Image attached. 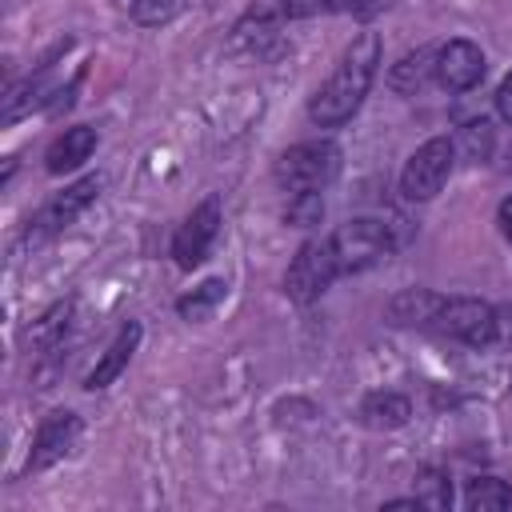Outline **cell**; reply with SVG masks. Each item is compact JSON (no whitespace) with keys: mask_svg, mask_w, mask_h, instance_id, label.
Masks as SVG:
<instances>
[{"mask_svg":"<svg viewBox=\"0 0 512 512\" xmlns=\"http://www.w3.org/2000/svg\"><path fill=\"white\" fill-rule=\"evenodd\" d=\"M100 176H84V180H76L68 192H60L56 200H48L44 208H40V216H36V224L44 228V232H60V228H68L92 200H96V192H100Z\"/></svg>","mask_w":512,"mask_h":512,"instance_id":"obj_10","label":"cell"},{"mask_svg":"<svg viewBox=\"0 0 512 512\" xmlns=\"http://www.w3.org/2000/svg\"><path fill=\"white\" fill-rule=\"evenodd\" d=\"M496 220H500V232L512 240V196H508V200H500V212H496Z\"/></svg>","mask_w":512,"mask_h":512,"instance_id":"obj_25","label":"cell"},{"mask_svg":"<svg viewBox=\"0 0 512 512\" xmlns=\"http://www.w3.org/2000/svg\"><path fill=\"white\" fill-rule=\"evenodd\" d=\"M96 148V128L88 124H76V128H64V136L52 140L48 148V172H72L80 168Z\"/></svg>","mask_w":512,"mask_h":512,"instance_id":"obj_12","label":"cell"},{"mask_svg":"<svg viewBox=\"0 0 512 512\" xmlns=\"http://www.w3.org/2000/svg\"><path fill=\"white\" fill-rule=\"evenodd\" d=\"M464 504L472 512H500V508L512 504V488L504 480H496V476H476L468 484V492H464Z\"/></svg>","mask_w":512,"mask_h":512,"instance_id":"obj_16","label":"cell"},{"mask_svg":"<svg viewBox=\"0 0 512 512\" xmlns=\"http://www.w3.org/2000/svg\"><path fill=\"white\" fill-rule=\"evenodd\" d=\"M120 4H128V0H120ZM132 4H136V0H132Z\"/></svg>","mask_w":512,"mask_h":512,"instance_id":"obj_26","label":"cell"},{"mask_svg":"<svg viewBox=\"0 0 512 512\" xmlns=\"http://www.w3.org/2000/svg\"><path fill=\"white\" fill-rule=\"evenodd\" d=\"M436 80L448 92H468L484 80V52L472 40H448L436 48Z\"/></svg>","mask_w":512,"mask_h":512,"instance_id":"obj_8","label":"cell"},{"mask_svg":"<svg viewBox=\"0 0 512 512\" xmlns=\"http://www.w3.org/2000/svg\"><path fill=\"white\" fill-rule=\"evenodd\" d=\"M496 112H500V120L504 124H512V72L500 80V88H496Z\"/></svg>","mask_w":512,"mask_h":512,"instance_id":"obj_23","label":"cell"},{"mask_svg":"<svg viewBox=\"0 0 512 512\" xmlns=\"http://www.w3.org/2000/svg\"><path fill=\"white\" fill-rule=\"evenodd\" d=\"M464 144H468V152H472L476 160H484L488 148H492V124H488V120H472V124H464Z\"/></svg>","mask_w":512,"mask_h":512,"instance_id":"obj_22","label":"cell"},{"mask_svg":"<svg viewBox=\"0 0 512 512\" xmlns=\"http://www.w3.org/2000/svg\"><path fill=\"white\" fill-rule=\"evenodd\" d=\"M136 344H140V324L136 320H128L120 332H116V340L108 344V352L100 356V364L88 372V380H84V388H108L124 368H128V360H132V352H136Z\"/></svg>","mask_w":512,"mask_h":512,"instance_id":"obj_11","label":"cell"},{"mask_svg":"<svg viewBox=\"0 0 512 512\" xmlns=\"http://www.w3.org/2000/svg\"><path fill=\"white\" fill-rule=\"evenodd\" d=\"M440 296H432V292H404V296H396L392 304H388V316L396 320V324H428V320H436V312H440Z\"/></svg>","mask_w":512,"mask_h":512,"instance_id":"obj_15","label":"cell"},{"mask_svg":"<svg viewBox=\"0 0 512 512\" xmlns=\"http://www.w3.org/2000/svg\"><path fill=\"white\" fill-rule=\"evenodd\" d=\"M332 248H336L340 272H364L380 256H388L392 236H388V224L380 220H348L332 232Z\"/></svg>","mask_w":512,"mask_h":512,"instance_id":"obj_5","label":"cell"},{"mask_svg":"<svg viewBox=\"0 0 512 512\" xmlns=\"http://www.w3.org/2000/svg\"><path fill=\"white\" fill-rule=\"evenodd\" d=\"M376 64H380V36L376 32H360L352 36V44L344 48L340 64L332 68V76L316 88L312 104H308V116L320 124V128H336L344 124L368 96L372 80H376Z\"/></svg>","mask_w":512,"mask_h":512,"instance_id":"obj_1","label":"cell"},{"mask_svg":"<svg viewBox=\"0 0 512 512\" xmlns=\"http://www.w3.org/2000/svg\"><path fill=\"white\" fill-rule=\"evenodd\" d=\"M320 216H324V200H320V192H292L288 212H284L288 224L308 228V224H320Z\"/></svg>","mask_w":512,"mask_h":512,"instance_id":"obj_19","label":"cell"},{"mask_svg":"<svg viewBox=\"0 0 512 512\" xmlns=\"http://www.w3.org/2000/svg\"><path fill=\"white\" fill-rule=\"evenodd\" d=\"M76 436H80L76 412H52V416L36 428V440H32V452H28V472H40V468L64 460L68 448L76 444Z\"/></svg>","mask_w":512,"mask_h":512,"instance_id":"obj_9","label":"cell"},{"mask_svg":"<svg viewBox=\"0 0 512 512\" xmlns=\"http://www.w3.org/2000/svg\"><path fill=\"white\" fill-rule=\"evenodd\" d=\"M436 328L460 344H472V348H484L496 340V308L484 304V300H472V296H456V300H444L440 312H436Z\"/></svg>","mask_w":512,"mask_h":512,"instance_id":"obj_6","label":"cell"},{"mask_svg":"<svg viewBox=\"0 0 512 512\" xmlns=\"http://www.w3.org/2000/svg\"><path fill=\"white\" fill-rule=\"evenodd\" d=\"M452 156H456V148H452L448 136L424 140V144L408 156V164H404V172H400V192H404L408 200H432V196L444 188L448 172H452Z\"/></svg>","mask_w":512,"mask_h":512,"instance_id":"obj_4","label":"cell"},{"mask_svg":"<svg viewBox=\"0 0 512 512\" xmlns=\"http://www.w3.org/2000/svg\"><path fill=\"white\" fill-rule=\"evenodd\" d=\"M180 8H184V0H136V4H132V16H136L140 24H164V20H172Z\"/></svg>","mask_w":512,"mask_h":512,"instance_id":"obj_21","label":"cell"},{"mask_svg":"<svg viewBox=\"0 0 512 512\" xmlns=\"http://www.w3.org/2000/svg\"><path fill=\"white\" fill-rule=\"evenodd\" d=\"M360 416H364L368 428H400V424L412 416V408H408V400H404L400 392H372V396L364 400Z\"/></svg>","mask_w":512,"mask_h":512,"instance_id":"obj_14","label":"cell"},{"mask_svg":"<svg viewBox=\"0 0 512 512\" xmlns=\"http://www.w3.org/2000/svg\"><path fill=\"white\" fill-rule=\"evenodd\" d=\"M336 276H340V264H336L332 236H328V240H308V244H300V252H296L292 264H288L284 292H288L296 304H308V300H316Z\"/></svg>","mask_w":512,"mask_h":512,"instance_id":"obj_3","label":"cell"},{"mask_svg":"<svg viewBox=\"0 0 512 512\" xmlns=\"http://www.w3.org/2000/svg\"><path fill=\"white\" fill-rule=\"evenodd\" d=\"M224 292H228L224 280H204V284H200L192 296H184L176 308H180L184 320H204V316H212V308L224 300Z\"/></svg>","mask_w":512,"mask_h":512,"instance_id":"obj_17","label":"cell"},{"mask_svg":"<svg viewBox=\"0 0 512 512\" xmlns=\"http://www.w3.org/2000/svg\"><path fill=\"white\" fill-rule=\"evenodd\" d=\"M340 172V148L332 140H304L292 144L276 160V180L288 192H320Z\"/></svg>","mask_w":512,"mask_h":512,"instance_id":"obj_2","label":"cell"},{"mask_svg":"<svg viewBox=\"0 0 512 512\" xmlns=\"http://www.w3.org/2000/svg\"><path fill=\"white\" fill-rule=\"evenodd\" d=\"M288 4L292 0H252V8L244 12V20L236 24V32H248L252 24H256V32H264L268 24H276V20L288 16Z\"/></svg>","mask_w":512,"mask_h":512,"instance_id":"obj_18","label":"cell"},{"mask_svg":"<svg viewBox=\"0 0 512 512\" xmlns=\"http://www.w3.org/2000/svg\"><path fill=\"white\" fill-rule=\"evenodd\" d=\"M496 340L512 344V304H500L496 308Z\"/></svg>","mask_w":512,"mask_h":512,"instance_id":"obj_24","label":"cell"},{"mask_svg":"<svg viewBox=\"0 0 512 512\" xmlns=\"http://www.w3.org/2000/svg\"><path fill=\"white\" fill-rule=\"evenodd\" d=\"M216 232H220V208H216V200H204L200 208H192V216L180 224V232H176V240H172L176 264H180V268H196V264L208 256Z\"/></svg>","mask_w":512,"mask_h":512,"instance_id":"obj_7","label":"cell"},{"mask_svg":"<svg viewBox=\"0 0 512 512\" xmlns=\"http://www.w3.org/2000/svg\"><path fill=\"white\" fill-rule=\"evenodd\" d=\"M436 72V48H416V52H408V56H400V64H392V72H388V88L392 92H416V88H424V80Z\"/></svg>","mask_w":512,"mask_h":512,"instance_id":"obj_13","label":"cell"},{"mask_svg":"<svg viewBox=\"0 0 512 512\" xmlns=\"http://www.w3.org/2000/svg\"><path fill=\"white\" fill-rule=\"evenodd\" d=\"M416 500L428 504V508H448V504H452V484H448V476L436 472V468H424V472H420V492H416Z\"/></svg>","mask_w":512,"mask_h":512,"instance_id":"obj_20","label":"cell"}]
</instances>
